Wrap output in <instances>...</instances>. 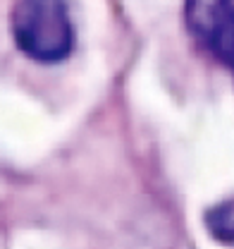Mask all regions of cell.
Listing matches in <instances>:
<instances>
[{"instance_id":"obj_1","label":"cell","mask_w":234,"mask_h":249,"mask_svg":"<svg viewBox=\"0 0 234 249\" xmlns=\"http://www.w3.org/2000/svg\"><path fill=\"white\" fill-rule=\"evenodd\" d=\"M17 48L38 62H60L74 48V24L65 0H17L10 15Z\"/></svg>"},{"instance_id":"obj_2","label":"cell","mask_w":234,"mask_h":249,"mask_svg":"<svg viewBox=\"0 0 234 249\" xmlns=\"http://www.w3.org/2000/svg\"><path fill=\"white\" fill-rule=\"evenodd\" d=\"M191 34L234 70V0H186Z\"/></svg>"},{"instance_id":"obj_3","label":"cell","mask_w":234,"mask_h":249,"mask_svg":"<svg viewBox=\"0 0 234 249\" xmlns=\"http://www.w3.org/2000/svg\"><path fill=\"white\" fill-rule=\"evenodd\" d=\"M205 225H208V232L217 242L234 245V199L213 206L205 213Z\"/></svg>"}]
</instances>
